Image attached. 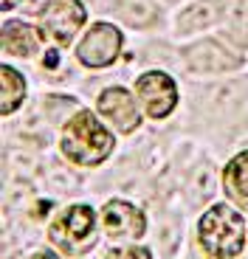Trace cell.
I'll return each instance as SVG.
<instances>
[{
    "instance_id": "6da1fadb",
    "label": "cell",
    "mask_w": 248,
    "mask_h": 259,
    "mask_svg": "<svg viewBox=\"0 0 248 259\" xmlns=\"http://www.w3.org/2000/svg\"><path fill=\"white\" fill-rule=\"evenodd\" d=\"M59 149H62V155H65L71 163H79V166H96V163H102L107 155H110L113 136L88 110H82L65 124Z\"/></svg>"
},
{
    "instance_id": "7a4b0ae2",
    "label": "cell",
    "mask_w": 248,
    "mask_h": 259,
    "mask_svg": "<svg viewBox=\"0 0 248 259\" xmlns=\"http://www.w3.org/2000/svg\"><path fill=\"white\" fill-rule=\"evenodd\" d=\"M197 240L200 248L215 259H234L242 253L245 242V226H242V214H237L229 206H212L209 211L197 223Z\"/></svg>"
},
{
    "instance_id": "3957f363",
    "label": "cell",
    "mask_w": 248,
    "mask_h": 259,
    "mask_svg": "<svg viewBox=\"0 0 248 259\" xmlns=\"http://www.w3.org/2000/svg\"><path fill=\"white\" fill-rule=\"evenodd\" d=\"M93 223L91 206H71L51 226V242L68 253H82V248L93 245Z\"/></svg>"
},
{
    "instance_id": "277c9868",
    "label": "cell",
    "mask_w": 248,
    "mask_h": 259,
    "mask_svg": "<svg viewBox=\"0 0 248 259\" xmlns=\"http://www.w3.org/2000/svg\"><path fill=\"white\" fill-rule=\"evenodd\" d=\"M82 23H85V6H79L76 0H54L43 12L39 34L57 46H68Z\"/></svg>"
},
{
    "instance_id": "5b68a950",
    "label": "cell",
    "mask_w": 248,
    "mask_h": 259,
    "mask_svg": "<svg viewBox=\"0 0 248 259\" xmlns=\"http://www.w3.org/2000/svg\"><path fill=\"white\" fill-rule=\"evenodd\" d=\"M138 96H141V104L150 118H163L175 110L178 104V88L167 73L161 71H152V73H144L136 84Z\"/></svg>"
},
{
    "instance_id": "8992f818",
    "label": "cell",
    "mask_w": 248,
    "mask_h": 259,
    "mask_svg": "<svg viewBox=\"0 0 248 259\" xmlns=\"http://www.w3.org/2000/svg\"><path fill=\"white\" fill-rule=\"evenodd\" d=\"M118 48H121V34H118V28L107 26V23H99L79 42L76 57L88 68H105V65H110L118 57Z\"/></svg>"
},
{
    "instance_id": "52a82bcc",
    "label": "cell",
    "mask_w": 248,
    "mask_h": 259,
    "mask_svg": "<svg viewBox=\"0 0 248 259\" xmlns=\"http://www.w3.org/2000/svg\"><path fill=\"white\" fill-rule=\"evenodd\" d=\"M102 223H105V231L110 237H141L144 228H147V220H144L141 208L130 206L124 200H110L105 208H102Z\"/></svg>"
},
{
    "instance_id": "ba28073f",
    "label": "cell",
    "mask_w": 248,
    "mask_h": 259,
    "mask_svg": "<svg viewBox=\"0 0 248 259\" xmlns=\"http://www.w3.org/2000/svg\"><path fill=\"white\" fill-rule=\"evenodd\" d=\"M186 62H189L192 71L217 73V71H234V68H240L242 59L237 54L226 51L215 39H203V42H197V46H192L186 51Z\"/></svg>"
},
{
    "instance_id": "9c48e42d",
    "label": "cell",
    "mask_w": 248,
    "mask_h": 259,
    "mask_svg": "<svg viewBox=\"0 0 248 259\" xmlns=\"http://www.w3.org/2000/svg\"><path fill=\"white\" fill-rule=\"evenodd\" d=\"M99 110L105 113L121 133H130V130L138 127V113H136V104H133V96L121 88H110V91L102 93L99 96Z\"/></svg>"
},
{
    "instance_id": "30bf717a",
    "label": "cell",
    "mask_w": 248,
    "mask_h": 259,
    "mask_svg": "<svg viewBox=\"0 0 248 259\" xmlns=\"http://www.w3.org/2000/svg\"><path fill=\"white\" fill-rule=\"evenodd\" d=\"M223 189L240 208L248 211V152L237 155L223 172Z\"/></svg>"
},
{
    "instance_id": "8fae6325",
    "label": "cell",
    "mask_w": 248,
    "mask_h": 259,
    "mask_svg": "<svg viewBox=\"0 0 248 259\" xmlns=\"http://www.w3.org/2000/svg\"><path fill=\"white\" fill-rule=\"evenodd\" d=\"M0 82H3V91H0L3 93V104H0V110H3V116H9V113L17 110L23 96H26V82H23V76H20L14 68H9V65H3Z\"/></svg>"
},
{
    "instance_id": "7c38bea8",
    "label": "cell",
    "mask_w": 248,
    "mask_h": 259,
    "mask_svg": "<svg viewBox=\"0 0 248 259\" xmlns=\"http://www.w3.org/2000/svg\"><path fill=\"white\" fill-rule=\"evenodd\" d=\"M3 51L6 54H20V57H28L34 51V34L28 26L17 23V20H9L3 26Z\"/></svg>"
},
{
    "instance_id": "4fadbf2b",
    "label": "cell",
    "mask_w": 248,
    "mask_h": 259,
    "mask_svg": "<svg viewBox=\"0 0 248 259\" xmlns=\"http://www.w3.org/2000/svg\"><path fill=\"white\" fill-rule=\"evenodd\" d=\"M220 17V9L215 6V0H203V3H195L186 12L178 17V28L181 31H195V28H209L215 20Z\"/></svg>"
},
{
    "instance_id": "5bb4252c",
    "label": "cell",
    "mask_w": 248,
    "mask_h": 259,
    "mask_svg": "<svg viewBox=\"0 0 248 259\" xmlns=\"http://www.w3.org/2000/svg\"><path fill=\"white\" fill-rule=\"evenodd\" d=\"M118 14H121L124 23H130V26H136V28L150 26V23H155V17H158L155 6H152L150 0H121Z\"/></svg>"
},
{
    "instance_id": "9a60e30c",
    "label": "cell",
    "mask_w": 248,
    "mask_h": 259,
    "mask_svg": "<svg viewBox=\"0 0 248 259\" xmlns=\"http://www.w3.org/2000/svg\"><path fill=\"white\" fill-rule=\"evenodd\" d=\"M215 186H217V172L212 163H197V169L192 172V197L197 203L200 200H209L215 194Z\"/></svg>"
},
{
    "instance_id": "2e32d148",
    "label": "cell",
    "mask_w": 248,
    "mask_h": 259,
    "mask_svg": "<svg viewBox=\"0 0 248 259\" xmlns=\"http://www.w3.org/2000/svg\"><path fill=\"white\" fill-rule=\"evenodd\" d=\"M68 113H76V102H73V99H57V96L48 99L46 116L51 118V121H65Z\"/></svg>"
},
{
    "instance_id": "e0dca14e",
    "label": "cell",
    "mask_w": 248,
    "mask_h": 259,
    "mask_svg": "<svg viewBox=\"0 0 248 259\" xmlns=\"http://www.w3.org/2000/svg\"><path fill=\"white\" fill-rule=\"evenodd\" d=\"M9 161H12V169L17 172V178H28L34 175V163H37V158L31 155V152H26V149H17V152H12L9 155Z\"/></svg>"
},
{
    "instance_id": "ac0fdd59",
    "label": "cell",
    "mask_w": 248,
    "mask_h": 259,
    "mask_svg": "<svg viewBox=\"0 0 248 259\" xmlns=\"http://www.w3.org/2000/svg\"><path fill=\"white\" fill-rule=\"evenodd\" d=\"M48 178H51V183L57 189H65V192H71V189H76V178L73 175H68L65 169H48Z\"/></svg>"
},
{
    "instance_id": "d6986e66",
    "label": "cell",
    "mask_w": 248,
    "mask_h": 259,
    "mask_svg": "<svg viewBox=\"0 0 248 259\" xmlns=\"http://www.w3.org/2000/svg\"><path fill=\"white\" fill-rule=\"evenodd\" d=\"M113 259H152L147 248H121V251H113Z\"/></svg>"
},
{
    "instance_id": "ffe728a7",
    "label": "cell",
    "mask_w": 248,
    "mask_h": 259,
    "mask_svg": "<svg viewBox=\"0 0 248 259\" xmlns=\"http://www.w3.org/2000/svg\"><path fill=\"white\" fill-rule=\"evenodd\" d=\"M48 208H51V203H48V200L37 203V206H34V217H46V214H48Z\"/></svg>"
},
{
    "instance_id": "44dd1931",
    "label": "cell",
    "mask_w": 248,
    "mask_h": 259,
    "mask_svg": "<svg viewBox=\"0 0 248 259\" xmlns=\"http://www.w3.org/2000/svg\"><path fill=\"white\" fill-rule=\"evenodd\" d=\"M37 259H59V256H57V253H51V251H39Z\"/></svg>"
},
{
    "instance_id": "7402d4cb",
    "label": "cell",
    "mask_w": 248,
    "mask_h": 259,
    "mask_svg": "<svg viewBox=\"0 0 248 259\" xmlns=\"http://www.w3.org/2000/svg\"><path fill=\"white\" fill-rule=\"evenodd\" d=\"M14 6V0H3V6H0V9H12Z\"/></svg>"
}]
</instances>
